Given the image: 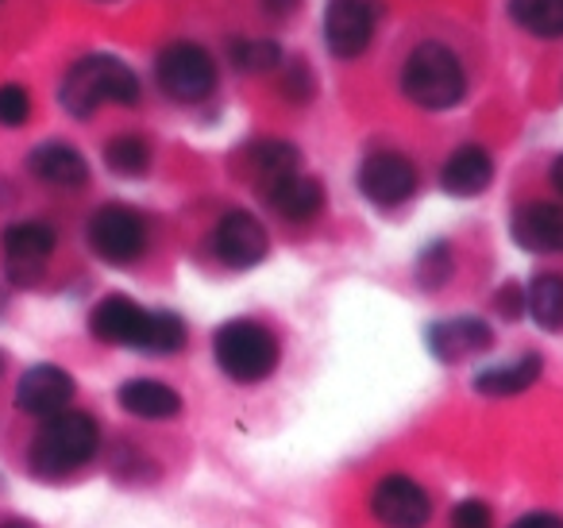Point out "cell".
I'll use <instances>...</instances> for the list:
<instances>
[{"label": "cell", "instance_id": "cell-33", "mask_svg": "<svg viewBox=\"0 0 563 528\" xmlns=\"http://www.w3.org/2000/svg\"><path fill=\"white\" fill-rule=\"evenodd\" d=\"M552 186H555V194H563V155L552 163Z\"/></svg>", "mask_w": 563, "mask_h": 528}, {"label": "cell", "instance_id": "cell-13", "mask_svg": "<svg viewBox=\"0 0 563 528\" xmlns=\"http://www.w3.org/2000/svg\"><path fill=\"white\" fill-rule=\"evenodd\" d=\"M375 4L371 0H329L324 9V47L332 58H360L375 40Z\"/></svg>", "mask_w": 563, "mask_h": 528}, {"label": "cell", "instance_id": "cell-16", "mask_svg": "<svg viewBox=\"0 0 563 528\" xmlns=\"http://www.w3.org/2000/svg\"><path fill=\"white\" fill-rule=\"evenodd\" d=\"M27 170L55 189H81L89 182V163L78 147L63 140H47L27 155Z\"/></svg>", "mask_w": 563, "mask_h": 528}, {"label": "cell", "instance_id": "cell-11", "mask_svg": "<svg viewBox=\"0 0 563 528\" xmlns=\"http://www.w3.org/2000/svg\"><path fill=\"white\" fill-rule=\"evenodd\" d=\"M271 251V235L258 224V217H251L247 209H232L217 220L212 228V255L232 271H251L258 266Z\"/></svg>", "mask_w": 563, "mask_h": 528}, {"label": "cell", "instance_id": "cell-3", "mask_svg": "<svg viewBox=\"0 0 563 528\" xmlns=\"http://www.w3.org/2000/svg\"><path fill=\"white\" fill-rule=\"evenodd\" d=\"M101 451V425L86 409H63L47 417L27 448V466L40 479H63L93 463Z\"/></svg>", "mask_w": 563, "mask_h": 528}, {"label": "cell", "instance_id": "cell-24", "mask_svg": "<svg viewBox=\"0 0 563 528\" xmlns=\"http://www.w3.org/2000/svg\"><path fill=\"white\" fill-rule=\"evenodd\" d=\"M251 158H255V170H258V178H263V189L271 186V182L286 178V174L301 170L298 147H290L286 140H258L255 147H251Z\"/></svg>", "mask_w": 563, "mask_h": 528}, {"label": "cell", "instance_id": "cell-5", "mask_svg": "<svg viewBox=\"0 0 563 528\" xmlns=\"http://www.w3.org/2000/svg\"><path fill=\"white\" fill-rule=\"evenodd\" d=\"M212 359H217L224 378L240 382V386H255V382H266L278 371L282 343L266 324L240 317L217 328V336H212Z\"/></svg>", "mask_w": 563, "mask_h": 528}, {"label": "cell", "instance_id": "cell-32", "mask_svg": "<svg viewBox=\"0 0 563 528\" xmlns=\"http://www.w3.org/2000/svg\"><path fill=\"white\" fill-rule=\"evenodd\" d=\"M258 4H263V9L271 12V16H290V12L298 9L301 0H258Z\"/></svg>", "mask_w": 563, "mask_h": 528}, {"label": "cell", "instance_id": "cell-9", "mask_svg": "<svg viewBox=\"0 0 563 528\" xmlns=\"http://www.w3.org/2000/svg\"><path fill=\"white\" fill-rule=\"evenodd\" d=\"M360 194L378 209H394L406 205L417 194L421 178H417V163L401 151H371L360 163Z\"/></svg>", "mask_w": 563, "mask_h": 528}, {"label": "cell", "instance_id": "cell-17", "mask_svg": "<svg viewBox=\"0 0 563 528\" xmlns=\"http://www.w3.org/2000/svg\"><path fill=\"white\" fill-rule=\"evenodd\" d=\"M494 182V158L478 143H463L440 166V189L452 197H478Z\"/></svg>", "mask_w": 563, "mask_h": 528}, {"label": "cell", "instance_id": "cell-12", "mask_svg": "<svg viewBox=\"0 0 563 528\" xmlns=\"http://www.w3.org/2000/svg\"><path fill=\"white\" fill-rule=\"evenodd\" d=\"M74 394H78V382H74L70 371H63V366H55V363H35L20 374L12 402H16V409L24 413V417L47 420V417H55V413L70 409Z\"/></svg>", "mask_w": 563, "mask_h": 528}, {"label": "cell", "instance_id": "cell-22", "mask_svg": "<svg viewBox=\"0 0 563 528\" xmlns=\"http://www.w3.org/2000/svg\"><path fill=\"white\" fill-rule=\"evenodd\" d=\"M506 12L537 40H563V0H509Z\"/></svg>", "mask_w": 563, "mask_h": 528}, {"label": "cell", "instance_id": "cell-19", "mask_svg": "<svg viewBox=\"0 0 563 528\" xmlns=\"http://www.w3.org/2000/svg\"><path fill=\"white\" fill-rule=\"evenodd\" d=\"M117 402L128 417L140 420H174L181 413V394L155 378H128L117 389Z\"/></svg>", "mask_w": 563, "mask_h": 528}, {"label": "cell", "instance_id": "cell-26", "mask_svg": "<svg viewBox=\"0 0 563 528\" xmlns=\"http://www.w3.org/2000/svg\"><path fill=\"white\" fill-rule=\"evenodd\" d=\"M452 278V248L448 243H432L421 258H417V282L424 289H437Z\"/></svg>", "mask_w": 563, "mask_h": 528}, {"label": "cell", "instance_id": "cell-34", "mask_svg": "<svg viewBox=\"0 0 563 528\" xmlns=\"http://www.w3.org/2000/svg\"><path fill=\"white\" fill-rule=\"evenodd\" d=\"M0 528H35L32 520H20V517H12V520H0Z\"/></svg>", "mask_w": 563, "mask_h": 528}, {"label": "cell", "instance_id": "cell-27", "mask_svg": "<svg viewBox=\"0 0 563 528\" xmlns=\"http://www.w3.org/2000/svg\"><path fill=\"white\" fill-rule=\"evenodd\" d=\"M32 120V94L20 81L0 86V128H24Z\"/></svg>", "mask_w": 563, "mask_h": 528}, {"label": "cell", "instance_id": "cell-1", "mask_svg": "<svg viewBox=\"0 0 563 528\" xmlns=\"http://www.w3.org/2000/svg\"><path fill=\"white\" fill-rule=\"evenodd\" d=\"M89 332H93V340L143 351V355H178L189 340V328L178 312L143 309L124 294H109L93 305Z\"/></svg>", "mask_w": 563, "mask_h": 528}, {"label": "cell", "instance_id": "cell-23", "mask_svg": "<svg viewBox=\"0 0 563 528\" xmlns=\"http://www.w3.org/2000/svg\"><path fill=\"white\" fill-rule=\"evenodd\" d=\"M104 166L120 178H143L151 170V143L143 135H117L104 147Z\"/></svg>", "mask_w": 563, "mask_h": 528}, {"label": "cell", "instance_id": "cell-28", "mask_svg": "<svg viewBox=\"0 0 563 528\" xmlns=\"http://www.w3.org/2000/svg\"><path fill=\"white\" fill-rule=\"evenodd\" d=\"M452 528H494V513L478 497H463L452 509Z\"/></svg>", "mask_w": 563, "mask_h": 528}, {"label": "cell", "instance_id": "cell-30", "mask_svg": "<svg viewBox=\"0 0 563 528\" xmlns=\"http://www.w3.org/2000/svg\"><path fill=\"white\" fill-rule=\"evenodd\" d=\"M498 312H506L509 320H517L525 312V289L517 286H501L498 289Z\"/></svg>", "mask_w": 563, "mask_h": 528}, {"label": "cell", "instance_id": "cell-18", "mask_svg": "<svg viewBox=\"0 0 563 528\" xmlns=\"http://www.w3.org/2000/svg\"><path fill=\"white\" fill-rule=\"evenodd\" d=\"M263 194H266V201L274 205V212L294 220V224H309V220L321 217V209H324V186L313 174H301V170L271 182Z\"/></svg>", "mask_w": 563, "mask_h": 528}, {"label": "cell", "instance_id": "cell-35", "mask_svg": "<svg viewBox=\"0 0 563 528\" xmlns=\"http://www.w3.org/2000/svg\"><path fill=\"white\" fill-rule=\"evenodd\" d=\"M0 374H4V355H0Z\"/></svg>", "mask_w": 563, "mask_h": 528}, {"label": "cell", "instance_id": "cell-20", "mask_svg": "<svg viewBox=\"0 0 563 528\" xmlns=\"http://www.w3.org/2000/svg\"><path fill=\"white\" fill-rule=\"evenodd\" d=\"M540 371H544V363H540V355L529 351V355H517V359H509V363L478 371L475 389L486 397H514V394H525V389L540 378Z\"/></svg>", "mask_w": 563, "mask_h": 528}, {"label": "cell", "instance_id": "cell-6", "mask_svg": "<svg viewBox=\"0 0 563 528\" xmlns=\"http://www.w3.org/2000/svg\"><path fill=\"white\" fill-rule=\"evenodd\" d=\"M155 81L170 101L201 105L217 94L220 70H217V58H212L201 43L178 40V43H166V47L158 51Z\"/></svg>", "mask_w": 563, "mask_h": 528}, {"label": "cell", "instance_id": "cell-25", "mask_svg": "<svg viewBox=\"0 0 563 528\" xmlns=\"http://www.w3.org/2000/svg\"><path fill=\"white\" fill-rule=\"evenodd\" d=\"M228 58L243 74H271L286 63V55H282V47L274 40H232Z\"/></svg>", "mask_w": 563, "mask_h": 528}, {"label": "cell", "instance_id": "cell-29", "mask_svg": "<svg viewBox=\"0 0 563 528\" xmlns=\"http://www.w3.org/2000/svg\"><path fill=\"white\" fill-rule=\"evenodd\" d=\"M282 94L290 97V101H298V105L313 101V74H309L306 63H290L286 81H282Z\"/></svg>", "mask_w": 563, "mask_h": 528}, {"label": "cell", "instance_id": "cell-8", "mask_svg": "<svg viewBox=\"0 0 563 528\" xmlns=\"http://www.w3.org/2000/svg\"><path fill=\"white\" fill-rule=\"evenodd\" d=\"M58 248V235L47 220H16L0 232V255H4V274L12 286H35L47 271L51 255Z\"/></svg>", "mask_w": 563, "mask_h": 528}, {"label": "cell", "instance_id": "cell-14", "mask_svg": "<svg viewBox=\"0 0 563 528\" xmlns=\"http://www.w3.org/2000/svg\"><path fill=\"white\" fill-rule=\"evenodd\" d=\"M517 248L532 255H563V205L560 201H525L509 220Z\"/></svg>", "mask_w": 563, "mask_h": 528}, {"label": "cell", "instance_id": "cell-21", "mask_svg": "<svg viewBox=\"0 0 563 528\" xmlns=\"http://www.w3.org/2000/svg\"><path fill=\"white\" fill-rule=\"evenodd\" d=\"M525 317L544 332L563 328V278L560 274H537L525 286Z\"/></svg>", "mask_w": 563, "mask_h": 528}, {"label": "cell", "instance_id": "cell-15", "mask_svg": "<svg viewBox=\"0 0 563 528\" xmlns=\"http://www.w3.org/2000/svg\"><path fill=\"white\" fill-rule=\"evenodd\" d=\"M494 343V328L483 317H448L429 328V348L444 363H460Z\"/></svg>", "mask_w": 563, "mask_h": 528}, {"label": "cell", "instance_id": "cell-4", "mask_svg": "<svg viewBox=\"0 0 563 528\" xmlns=\"http://www.w3.org/2000/svg\"><path fill=\"white\" fill-rule=\"evenodd\" d=\"M401 94L424 112H448L467 97V70L460 55L444 43H417L401 63Z\"/></svg>", "mask_w": 563, "mask_h": 528}, {"label": "cell", "instance_id": "cell-10", "mask_svg": "<svg viewBox=\"0 0 563 528\" xmlns=\"http://www.w3.org/2000/svg\"><path fill=\"white\" fill-rule=\"evenodd\" d=\"M371 513L386 528H424L432 520V497L409 474H386L371 490Z\"/></svg>", "mask_w": 563, "mask_h": 528}, {"label": "cell", "instance_id": "cell-31", "mask_svg": "<svg viewBox=\"0 0 563 528\" xmlns=\"http://www.w3.org/2000/svg\"><path fill=\"white\" fill-rule=\"evenodd\" d=\"M509 528H563V520L555 513H525L521 520H514Z\"/></svg>", "mask_w": 563, "mask_h": 528}, {"label": "cell", "instance_id": "cell-7", "mask_svg": "<svg viewBox=\"0 0 563 528\" xmlns=\"http://www.w3.org/2000/svg\"><path fill=\"white\" fill-rule=\"evenodd\" d=\"M86 240L93 248V255L109 266H132L135 258H143L147 251V224L135 209L128 205H101L89 217Z\"/></svg>", "mask_w": 563, "mask_h": 528}, {"label": "cell", "instance_id": "cell-2", "mask_svg": "<svg viewBox=\"0 0 563 528\" xmlns=\"http://www.w3.org/2000/svg\"><path fill=\"white\" fill-rule=\"evenodd\" d=\"M140 78L135 70L117 55H86L66 70L63 86H58V105L70 112L74 120H89L101 105H140Z\"/></svg>", "mask_w": 563, "mask_h": 528}]
</instances>
